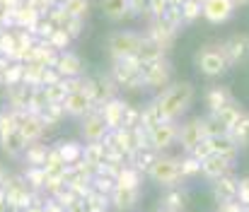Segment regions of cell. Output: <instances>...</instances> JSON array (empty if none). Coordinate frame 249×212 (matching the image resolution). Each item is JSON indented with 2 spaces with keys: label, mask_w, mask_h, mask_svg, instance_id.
Segmentation results:
<instances>
[{
  "label": "cell",
  "mask_w": 249,
  "mask_h": 212,
  "mask_svg": "<svg viewBox=\"0 0 249 212\" xmlns=\"http://www.w3.org/2000/svg\"><path fill=\"white\" fill-rule=\"evenodd\" d=\"M194 99H196V87L189 80H172L162 92L153 97L155 106L160 109L162 121H169V123L184 121Z\"/></svg>",
  "instance_id": "obj_1"
},
{
  "label": "cell",
  "mask_w": 249,
  "mask_h": 212,
  "mask_svg": "<svg viewBox=\"0 0 249 212\" xmlns=\"http://www.w3.org/2000/svg\"><path fill=\"white\" fill-rule=\"evenodd\" d=\"M148 46V36L145 32L138 29H114L107 41H104V51L109 56V63L114 61H124V58H143V51Z\"/></svg>",
  "instance_id": "obj_2"
},
{
  "label": "cell",
  "mask_w": 249,
  "mask_h": 212,
  "mask_svg": "<svg viewBox=\"0 0 249 212\" xmlns=\"http://www.w3.org/2000/svg\"><path fill=\"white\" fill-rule=\"evenodd\" d=\"M148 181L162 191L169 188H181L186 183L184 179V171H181V157H174V154H155L153 164L148 166L145 171Z\"/></svg>",
  "instance_id": "obj_3"
},
{
  "label": "cell",
  "mask_w": 249,
  "mask_h": 212,
  "mask_svg": "<svg viewBox=\"0 0 249 212\" xmlns=\"http://www.w3.org/2000/svg\"><path fill=\"white\" fill-rule=\"evenodd\" d=\"M194 68L206 80H220L230 70V63H228V56L223 49V39L206 41L203 46H198V51L194 53Z\"/></svg>",
  "instance_id": "obj_4"
},
{
  "label": "cell",
  "mask_w": 249,
  "mask_h": 212,
  "mask_svg": "<svg viewBox=\"0 0 249 212\" xmlns=\"http://www.w3.org/2000/svg\"><path fill=\"white\" fill-rule=\"evenodd\" d=\"M208 126H206V116H189L184 121H179V147L191 154L198 145L208 140Z\"/></svg>",
  "instance_id": "obj_5"
},
{
  "label": "cell",
  "mask_w": 249,
  "mask_h": 212,
  "mask_svg": "<svg viewBox=\"0 0 249 212\" xmlns=\"http://www.w3.org/2000/svg\"><path fill=\"white\" fill-rule=\"evenodd\" d=\"M141 70H143V82H145V89L150 92H162L167 84L172 82V63L167 58H158V61H148V63H141Z\"/></svg>",
  "instance_id": "obj_6"
},
{
  "label": "cell",
  "mask_w": 249,
  "mask_h": 212,
  "mask_svg": "<svg viewBox=\"0 0 249 212\" xmlns=\"http://www.w3.org/2000/svg\"><path fill=\"white\" fill-rule=\"evenodd\" d=\"M150 149L153 152H158V154H165L169 152L172 147H177L179 145V123H160V126H155V128H150Z\"/></svg>",
  "instance_id": "obj_7"
},
{
  "label": "cell",
  "mask_w": 249,
  "mask_h": 212,
  "mask_svg": "<svg viewBox=\"0 0 249 212\" xmlns=\"http://www.w3.org/2000/svg\"><path fill=\"white\" fill-rule=\"evenodd\" d=\"M80 135H83V142H102L109 135V126L99 109H92L87 116L80 118Z\"/></svg>",
  "instance_id": "obj_8"
},
{
  "label": "cell",
  "mask_w": 249,
  "mask_h": 212,
  "mask_svg": "<svg viewBox=\"0 0 249 212\" xmlns=\"http://www.w3.org/2000/svg\"><path fill=\"white\" fill-rule=\"evenodd\" d=\"M223 49H225V56H228L230 68L245 63L249 58V34H245V32L230 34L228 39H223Z\"/></svg>",
  "instance_id": "obj_9"
},
{
  "label": "cell",
  "mask_w": 249,
  "mask_h": 212,
  "mask_svg": "<svg viewBox=\"0 0 249 212\" xmlns=\"http://www.w3.org/2000/svg\"><path fill=\"white\" fill-rule=\"evenodd\" d=\"M143 200V188H114L109 196L111 212H133Z\"/></svg>",
  "instance_id": "obj_10"
},
{
  "label": "cell",
  "mask_w": 249,
  "mask_h": 212,
  "mask_svg": "<svg viewBox=\"0 0 249 212\" xmlns=\"http://www.w3.org/2000/svg\"><path fill=\"white\" fill-rule=\"evenodd\" d=\"M235 174V162L220 157V154H211L201 162V179L206 181H215L223 176H232Z\"/></svg>",
  "instance_id": "obj_11"
},
{
  "label": "cell",
  "mask_w": 249,
  "mask_h": 212,
  "mask_svg": "<svg viewBox=\"0 0 249 212\" xmlns=\"http://www.w3.org/2000/svg\"><path fill=\"white\" fill-rule=\"evenodd\" d=\"M237 5L232 0H206L203 2V22L208 24H225L235 15Z\"/></svg>",
  "instance_id": "obj_12"
},
{
  "label": "cell",
  "mask_w": 249,
  "mask_h": 212,
  "mask_svg": "<svg viewBox=\"0 0 249 212\" xmlns=\"http://www.w3.org/2000/svg\"><path fill=\"white\" fill-rule=\"evenodd\" d=\"M126 109H128V101H126V97H111L109 101H104L102 106H99V111H102V116H104V121H107V126H109V130H116V128H121L124 126V116H126Z\"/></svg>",
  "instance_id": "obj_13"
},
{
  "label": "cell",
  "mask_w": 249,
  "mask_h": 212,
  "mask_svg": "<svg viewBox=\"0 0 249 212\" xmlns=\"http://www.w3.org/2000/svg\"><path fill=\"white\" fill-rule=\"evenodd\" d=\"M99 12L107 22L111 24H121L128 17H133L131 12V2L128 0H99Z\"/></svg>",
  "instance_id": "obj_14"
},
{
  "label": "cell",
  "mask_w": 249,
  "mask_h": 212,
  "mask_svg": "<svg viewBox=\"0 0 249 212\" xmlns=\"http://www.w3.org/2000/svg\"><path fill=\"white\" fill-rule=\"evenodd\" d=\"M237 186H240V176H223V179H215L211 181V191H213V198L215 203H228V200H237Z\"/></svg>",
  "instance_id": "obj_15"
},
{
  "label": "cell",
  "mask_w": 249,
  "mask_h": 212,
  "mask_svg": "<svg viewBox=\"0 0 249 212\" xmlns=\"http://www.w3.org/2000/svg\"><path fill=\"white\" fill-rule=\"evenodd\" d=\"M206 142H208L211 154H220V157H225V159H230V162H235V164H237V157H240V152H242V149L235 145V140L230 138V133L211 135Z\"/></svg>",
  "instance_id": "obj_16"
},
{
  "label": "cell",
  "mask_w": 249,
  "mask_h": 212,
  "mask_svg": "<svg viewBox=\"0 0 249 212\" xmlns=\"http://www.w3.org/2000/svg\"><path fill=\"white\" fill-rule=\"evenodd\" d=\"M56 72L63 77V80H71V77H83V58L78 56V53H73V51H66V53H58V58H56Z\"/></svg>",
  "instance_id": "obj_17"
},
{
  "label": "cell",
  "mask_w": 249,
  "mask_h": 212,
  "mask_svg": "<svg viewBox=\"0 0 249 212\" xmlns=\"http://www.w3.org/2000/svg\"><path fill=\"white\" fill-rule=\"evenodd\" d=\"M230 99H235V97L230 94V89H228V87H223V84H213V87H208V89L203 92L206 114H215V111H220Z\"/></svg>",
  "instance_id": "obj_18"
},
{
  "label": "cell",
  "mask_w": 249,
  "mask_h": 212,
  "mask_svg": "<svg viewBox=\"0 0 249 212\" xmlns=\"http://www.w3.org/2000/svg\"><path fill=\"white\" fill-rule=\"evenodd\" d=\"M143 176L141 171H136L133 166H124L116 176V188H143Z\"/></svg>",
  "instance_id": "obj_19"
},
{
  "label": "cell",
  "mask_w": 249,
  "mask_h": 212,
  "mask_svg": "<svg viewBox=\"0 0 249 212\" xmlns=\"http://www.w3.org/2000/svg\"><path fill=\"white\" fill-rule=\"evenodd\" d=\"M230 138L235 140V145L240 149H247L249 147V111H245V116L235 123V128L230 130Z\"/></svg>",
  "instance_id": "obj_20"
},
{
  "label": "cell",
  "mask_w": 249,
  "mask_h": 212,
  "mask_svg": "<svg viewBox=\"0 0 249 212\" xmlns=\"http://www.w3.org/2000/svg\"><path fill=\"white\" fill-rule=\"evenodd\" d=\"M58 152H61V157H63V162H66V166H73V164H78L80 159H83V145L80 142H61L58 147H56Z\"/></svg>",
  "instance_id": "obj_21"
},
{
  "label": "cell",
  "mask_w": 249,
  "mask_h": 212,
  "mask_svg": "<svg viewBox=\"0 0 249 212\" xmlns=\"http://www.w3.org/2000/svg\"><path fill=\"white\" fill-rule=\"evenodd\" d=\"M179 12H181V22H184V24H191V22H196V19H203V5L196 2V0H186V2L179 7Z\"/></svg>",
  "instance_id": "obj_22"
},
{
  "label": "cell",
  "mask_w": 249,
  "mask_h": 212,
  "mask_svg": "<svg viewBox=\"0 0 249 212\" xmlns=\"http://www.w3.org/2000/svg\"><path fill=\"white\" fill-rule=\"evenodd\" d=\"M181 171L184 179H201V159L191 157V154H181Z\"/></svg>",
  "instance_id": "obj_23"
},
{
  "label": "cell",
  "mask_w": 249,
  "mask_h": 212,
  "mask_svg": "<svg viewBox=\"0 0 249 212\" xmlns=\"http://www.w3.org/2000/svg\"><path fill=\"white\" fill-rule=\"evenodd\" d=\"M218 212H249L240 200H228V203H220L218 205Z\"/></svg>",
  "instance_id": "obj_24"
},
{
  "label": "cell",
  "mask_w": 249,
  "mask_h": 212,
  "mask_svg": "<svg viewBox=\"0 0 249 212\" xmlns=\"http://www.w3.org/2000/svg\"><path fill=\"white\" fill-rule=\"evenodd\" d=\"M165 2L169 5V7H177V10H179V7H181V5H184L186 0H165Z\"/></svg>",
  "instance_id": "obj_25"
},
{
  "label": "cell",
  "mask_w": 249,
  "mask_h": 212,
  "mask_svg": "<svg viewBox=\"0 0 249 212\" xmlns=\"http://www.w3.org/2000/svg\"><path fill=\"white\" fill-rule=\"evenodd\" d=\"M232 2H235V5H237V7H240V5H247L249 0H232Z\"/></svg>",
  "instance_id": "obj_26"
}]
</instances>
